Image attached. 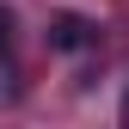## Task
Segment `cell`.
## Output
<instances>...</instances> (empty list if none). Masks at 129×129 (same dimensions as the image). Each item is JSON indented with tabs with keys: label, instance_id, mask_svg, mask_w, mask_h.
Masks as SVG:
<instances>
[{
	"label": "cell",
	"instance_id": "1",
	"mask_svg": "<svg viewBox=\"0 0 129 129\" xmlns=\"http://www.w3.org/2000/svg\"><path fill=\"white\" fill-rule=\"evenodd\" d=\"M55 43H61V49H80V43H86V25H80V19H61L55 25Z\"/></svg>",
	"mask_w": 129,
	"mask_h": 129
},
{
	"label": "cell",
	"instance_id": "3",
	"mask_svg": "<svg viewBox=\"0 0 129 129\" xmlns=\"http://www.w3.org/2000/svg\"><path fill=\"white\" fill-rule=\"evenodd\" d=\"M0 37H6V12H0Z\"/></svg>",
	"mask_w": 129,
	"mask_h": 129
},
{
	"label": "cell",
	"instance_id": "2",
	"mask_svg": "<svg viewBox=\"0 0 129 129\" xmlns=\"http://www.w3.org/2000/svg\"><path fill=\"white\" fill-rule=\"evenodd\" d=\"M123 129H129V92H123Z\"/></svg>",
	"mask_w": 129,
	"mask_h": 129
}]
</instances>
